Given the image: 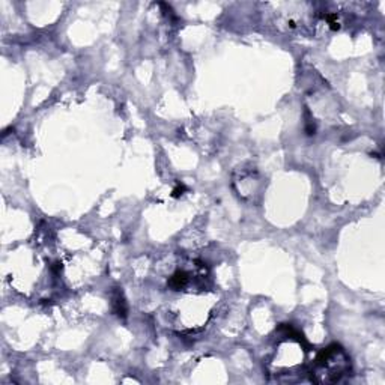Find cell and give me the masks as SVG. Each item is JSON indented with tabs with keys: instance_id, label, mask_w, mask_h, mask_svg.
<instances>
[{
	"instance_id": "cell-2",
	"label": "cell",
	"mask_w": 385,
	"mask_h": 385,
	"mask_svg": "<svg viewBox=\"0 0 385 385\" xmlns=\"http://www.w3.org/2000/svg\"><path fill=\"white\" fill-rule=\"evenodd\" d=\"M188 281H190V274H188L187 271L179 270V271H176V273L170 277L169 286H170L173 290H181V289H184V287L188 284Z\"/></svg>"
},
{
	"instance_id": "cell-3",
	"label": "cell",
	"mask_w": 385,
	"mask_h": 385,
	"mask_svg": "<svg viewBox=\"0 0 385 385\" xmlns=\"http://www.w3.org/2000/svg\"><path fill=\"white\" fill-rule=\"evenodd\" d=\"M113 310L117 316H122L125 317L127 316V303H125V298L121 290H116L114 295H113Z\"/></svg>"
},
{
	"instance_id": "cell-1",
	"label": "cell",
	"mask_w": 385,
	"mask_h": 385,
	"mask_svg": "<svg viewBox=\"0 0 385 385\" xmlns=\"http://www.w3.org/2000/svg\"><path fill=\"white\" fill-rule=\"evenodd\" d=\"M350 360L340 345H330L323 348L312 364L310 379L316 384L339 382L349 372Z\"/></svg>"
},
{
	"instance_id": "cell-4",
	"label": "cell",
	"mask_w": 385,
	"mask_h": 385,
	"mask_svg": "<svg viewBox=\"0 0 385 385\" xmlns=\"http://www.w3.org/2000/svg\"><path fill=\"white\" fill-rule=\"evenodd\" d=\"M185 190V187L184 185H181V187H177L175 191H173V197H177V196H179V194H182V191Z\"/></svg>"
}]
</instances>
